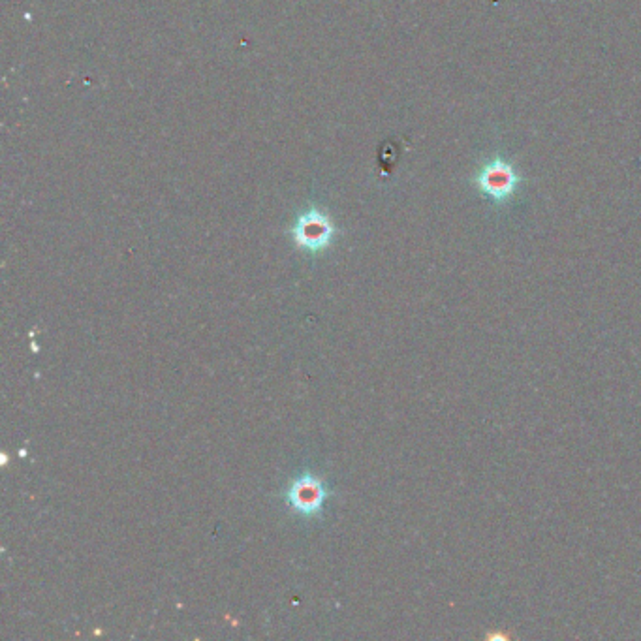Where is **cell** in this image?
<instances>
[{"label": "cell", "mask_w": 641, "mask_h": 641, "mask_svg": "<svg viewBox=\"0 0 641 641\" xmlns=\"http://www.w3.org/2000/svg\"><path fill=\"white\" fill-rule=\"evenodd\" d=\"M328 487L313 474H303L286 491V501L301 516H316L322 512L328 499Z\"/></svg>", "instance_id": "obj_1"}, {"label": "cell", "mask_w": 641, "mask_h": 641, "mask_svg": "<svg viewBox=\"0 0 641 641\" xmlns=\"http://www.w3.org/2000/svg\"><path fill=\"white\" fill-rule=\"evenodd\" d=\"M335 235V228L331 224V220L318 213V211H311L305 213L298 224L294 226V239L301 249L309 252H320L328 249L329 243L333 241Z\"/></svg>", "instance_id": "obj_2"}, {"label": "cell", "mask_w": 641, "mask_h": 641, "mask_svg": "<svg viewBox=\"0 0 641 641\" xmlns=\"http://www.w3.org/2000/svg\"><path fill=\"white\" fill-rule=\"evenodd\" d=\"M482 185L491 196L502 198L514 187V177L506 170L497 168V170H491L487 175H484V183Z\"/></svg>", "instance_id": "obj_3"}]
</instances>
